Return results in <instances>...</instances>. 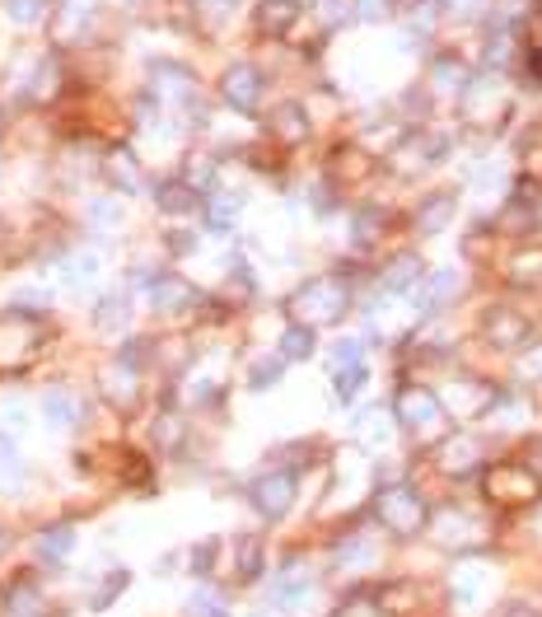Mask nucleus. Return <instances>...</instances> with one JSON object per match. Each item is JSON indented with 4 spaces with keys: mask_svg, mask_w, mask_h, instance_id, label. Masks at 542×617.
I'll list each match as a JSON object with an SVG mask.
<instances>
[{
    "mask_svg": "<svg viewBox=\"0 0 542 617\" xmlns=\"http://www.w3.org/2000/svg\"><path fill=\"white\" fill-rule=\"evenodd\" d=\"M346 305H351V281L346 276H313L295 290L290 313H295V323L319 328V323H337L346 313Z\"/></svg>",
    "mask_w": 542,
    "mask_h": 617,
    "instance_id": "1",
    "label": "nucleus"
},
{
    "mask_svg": "<svg viewBox=\"0 0 542 617\" xmlns=\"http://www.w3.org/2000/svg\"><path fill=\"white\" fill-rule=\"evenodd\" d=\"M374 519L389 528V534L397 538H412V534H422L426 528V501L416 496L412 487H383L379 496H374Z\"/></svg>",
    "mask_w": 542,
    "mask_h": 617,
    "instance_id": "2",
    "label": "nucleus"
},
{
    "mask_svg": "<svg viewBox=\"0 0 542 617\" xmlns=\"http://www.w3.org/2000/svg\"><path fill=\"white\" fill-rule=\"evenodd\" d=\"M150 99L164 113H187V108H197V80H192L187 66L160 61V66H150Z\"/></svg>",
    "mask_w": 542,
    "mask_h": 617,
    "instance_id": "3",
    "label": "nucleus"
},
{
    "mask_svg": "<svg viewBox=\"0 0 542 617\" xmlns=\"http://www.w3.org/2000/svg\"><path fill=\"white\" fill-rule=\"evenodd\" d=\"M393 416H397L407 431L426 435V431H435V426L445 421V402L435 398L430 389H422V384H407V389L397 393V402H393Z\"/></svg>",
    "mask_w": 542,
    "mask_h": 617,
    "instance_id": "4",
    "label": "nucleus"
},
{
    "mask_svg": "<svg viewBox=\"0 0 542 617\" xmlns=\"http://www.w3.org/2000/svg\"><path fill=\"white\" fill-rule=\"evenodd\" d=\"M249 501L262 519H281L286 510L295 505V472L290 468H272L249 487Z\"/></svg>",
    "mask_w": 542,
    "mask_h": 617,
    "instance_id": "5",
    "label": "nucleus"
},
{
    "mask_svg": "<svg viewBox=\"0 0 542 617\" xmlns=\"http://www.w3.org/2000/svg\"><path fill=\"white\" fill-rule=\"evenodd\" d=\"M220 94H224V103H230V108H239V113H257L262 94H267V80H262V70H257V66L239 61V66L224 70Z\"/></svg>",
    "mask_w": 542,
    "mask_h": 617,
    "instance_id": "6",
    "label": "nucleus"
},
{
    "mask_svg": "<svg viewBox=\"0 0 542 617\" xmlns=\"http://www.w3.org/2000/svg\"><path fill=\"white\" fill-rule=\"evenodd\" d=\"M449 590H453V604L477 613V608L486 604V594H492V567H486V561H477V557L459 561V571H453Z\"/></svg>",
    "mask_w": 542,
    "mask_h": 617,
    "instance_id": "7",
    "label": "nucleus"
},
{
    "mask_svg": "<svg viewBox=\"0 0 542 617\" xmlns=\"http://www.w3.org/2000/svg\"><path fill=\"white\" fill-rule=\"evenodd\" d=\"M538 472L533 468H523V464H500V468H492L486 472V491H492L496 501H505V505H515V501H529L533 491H538Z\"/></svg>",
    "mask_w": 542,
    "mask_h": 617,
    "instance_id": "8",
    "label": "nucleus"
},
{
    "mask_svg": "<svg viewBox=\"0 0 542 617\" xmlns=\"http://www.w3.org/2000/svg\"><path fill=\"white\" fill-rule=\"evenodd\" d=\"M150 305L160 313H183L192 305H201V290L192 286V281H183V276H154L150 281Z\"/></svg>",
    "mask_w": 542,
    "mask_h": 617,
    "instance_id": "9",
    "label": "nucleus"
},
{
    "mask_svg": "<svg viewBox=\"0 0 542 617\" xmlns=\"http://www.w3.org/2000/svg\"><path fill=\"white\" fill-rule=\"evenodd\" d=\"M440 155H445V140H440V136L416 132L412 140H402V146H397L393 169H397V173H422V169H430V164H440Z\"/></svg>",
    "mask_w": 542,
    "mask_h": 617,
    "instance_id": "10",
    "label": "nucleus"
},
{
    "mask_svg": "<svg viewBox=\"0 0 542 617\" xmlns=\"http://www.w3.org/2000/svg\"><path fill=\"white\" fill-rule=\"evenodd\" d=\"M459 290H463V272L459 267H440V272L422 276V286H416V305L422 309H445Z\"/></svg>",
    "mask_w": 542,
    "mask_h": 617,
    "instance_id": "11",
    "label": "nucleus"
},
{
    "mask_svg": "<svg viewBox=\"0 0 542 617\" xmlns=\"http://www.w3.org/2000/svg\"><path fill=\"white\" fill-rule=\"evenodd\" d=\"M103 173H108L113 192H127V197L146 192V169H141V160H136L131 150H113L108 160H103Z\"/></svg>",
    "mask_w": 542,
    "mask_h": 617,
    "instance_id": "12",
    "label": "nucleus"
},
{
    "mask_svg": "<svg viewBox=\"0 0 542 617\" xmlns=\"http://www.w3.org/2000/svg\"><path fill=\"white\" fill-rule=\"evenodd\" d=\"M440 468L449 478H463V472H477L482 468V445L472 435H453L440 445Z\"/></svg>",
    "mask_w": 542,
    "mask_h": 617,
    "instance_id": "13",
    "label": "nucleus"
},
{
    "mask_svg": "<svg viewBox=\"0 0 542 617\" xmlns=\"http://www.w3.org/2000/svg\"><path fill=\"white\" fill-rule=\"evenodd\" d=\"M486 342L492 346H523L529 342V319H519L515 309H492L486 313Z\"/></svg>",
    "mask_w": 542,
    "mask_h": 617,
    "instance_id": "14",
    "label": "nucleus"
},
{
    "mask_svg": "<svg viewBox=\"0 0 542 617\" xmlns=\"http://www.w3.org/2000/svg\"><path fill=\"white\" fill-rule=\"evenodd\" d=\"M94 14H99V0H66V5L57 10V38L61 43L84 38L94 24Z\"/></svg>",
    "mask_w": 542,
    "mask_h": 617,
    "instance_id": "15",
    "label": "nucleus"
},
{
    "mask_svg": "<svg viewBox=\"0 0 542 617\" xmlns=\"http://www.w3.org/2000/svg\"><path fill=\"white\" fill-rule=\"evenodd\" d=\"M295 20H300V0H257V33H267V38L290 33Z\"/></svg>",
    "mask_w": 542,
    "mask_h": 617,
    "instance_id": "16",
    "label": "nucleus"
},
{
    "mask_svg": "<svg viewBox=\"0 0 542 617\" xmlns=\"http://www.w3.org/2000/svg\"><path fill=\"white\" fill-rule=\"evenodd\" d=\"M243 210V192H230V187H216L211 197H206V225L216 229V235H230L234 220Z\"/></svg>",
    "mask_w": 542,
    "mask_h": 617,
    "instance_id": "17",
    "label": "nucleus"
},
{
    "mask_svg": "<svg viewBox=\"0 0 542 617\" xmlns=\"http://www.w3.org/2000/svg\"><path fill=\"white\" fill-rule=\"evenodd\" d=\"M356 439L365 449H389L393 445V416L389 408H370L356 416Z\"/></svg>",
    "mask_w": 542,
    "mask_h": 617,
    "instance_id": "18",
    "label": "nucleus"
},
{
    "mask_svg": "<svg viewBox=\"0 0 542 617\" xmlns=\"http://www.w3.org/2000/svg\"><path fill=\"white\" fill-rule=\"evenodd\" d=\"M99 276H103V249H80V253H71V258L61 262V281L71 290H84Z\"/></svg>",
    "mask_w": 542,
    "mask_h": 617,
    "instance_id": "19",
    "label": "nucleus"
},
{
    "mask_svg": "<svg viewBox=\"0 0 542 617\" xmlns=\"http://www.w3.org/2000/svg\"><path fill=\"white\" fill-rule=\"evenodd\" d=\"M422 276H426L422 258H416V253H402V258H393V267L383 272V290H389V295H412L416 286H422Z\"/></svg>",
    "mask_w": 542,
    "mask_h": 617,
    "instance_id": "20",
    "label": "nucleus"
},
{
    "mask_svg": "<svg viewBox=\"0 0 542 617\" xmlns=\"http://www.w3.org/2000/svg\"><path fill=\"white\" fill-rule=\"evenodd\" d=\"M309 590H313V580H309V571L295 561V567H286V575L276 580V590H272V604L276 608H300L304 598H309Z\"/></svg>",
    "mask_w": 542,
    "mask_h": 617,
    "instance_id": "21",
    "label": "nucleus"
},
{
    "mask_svg": "<svg viewBox=\"0 0 542 617\" xmlns=\"http://www.w3.org/2000/svg\"><path fill=\"white\" fill-rule=\"evenodd\" d=\"M154 202H160V210H169V216H187V210L201 206V192L187 179H169V183H160V192H154Z\"/></svg>",
    "mask_w": 542,
    "mask_h": 617,
    "instance_id": "22",
    "label": "nucleus"
},
{
    "mask_svg": "<svg viewBox=\"0 0 542 617\" xmlns=\"http://www.w3.org/2000/svg\"><path fill=\"white\" fill-rule=\"evenodd\" d=\"M453 210H459V202H453L449 192H435V197H426V206L416 210V229H422V235H440V229H449Z\"/></svg>",
    "mask_w": 542,
    "mask_h": 617,
    "instance_id": "23",
    "label": "nucleus"
},
{
    "mask_svg": "<svg viewBox=\"0 0 542 617\" xmlns=\"http://www.w3.org/2000/svg\"><path fill=\"white\" fill-rule=\"evenodd\" d=\"M43 416H47V426H57V431L76 426V421H80V402H76V393L47 389V393H43Z\"/></svg>",
    "mask_w": 542,
    "mask_h": 617,
    "instance_id": "24",
    "label": "nucleus"
},
{
    "mask_svg": "<svg viewBox=\"0 0 542 617\" xmlns=\"http://www.w3.org/2000/svg\"><path fill=\"white\" fill-rule=\"evenodd\" d=\"M71 552H76V528L71 524H57V528H47V534H38V557L51 561V567H61Z\"/></svg>",
    "mask_w": 542,
    "mask_h": 617,
    "instance_id": "25",
    "label": "nucleus"
},
{
    "mask_svg": "<svg viewBox=\"0 0 542 617\" xmlns=\"http://www.w3.org/2000/svg\"><path fill=\"white\" fill-rule=\"evenodd\" d=\"M449 402H453V408H459L463 416H477V412H486V408H492V402H496V393L492 389H486V384H453V389H449Z\"/></svg>",
    "mask_w": 542,
    "mask_h": 617,
    "instance_id": "26",
    "label": "nucleus"
},
{
    "mask_svg": "<svg viewBox=\"0 0 542 617\" xmlns=\"http://www.w3.org/2000/svg\"><path fill=\"white\" fill-rule=\"evenodd\" d=\"M365 384H370V369H365V361L332 369V389H337V402H356L365 393Z\"/></svg>",
    "mask_w": 542,
    "mask_h": 617,
    "instance_id": "27",
    "label": "nucleus"
},
{
    "mask_svg": "<svg viewBox=\"0 0 542 617\" xmlns=\"http://www.w3.org/2000/svg\"><path fill=\"white\" fill-rule=\"evenodd\" d=\"M374 561H379V548L370 538H346L337 548V567H346V571H370Z\"/></svg>",
    "mask_w": 542,
    "mask_h": 617,
    "instance_id": "28",
    "label": "nucleus"
},
{
    "mask_svg": "<svg viewBox=\"0 0 542 617\" xmlns=\"http://www.w3.org/2000/svg\"><path fill=\"white\" fill-rule=\"evenodd\" d=\"M127 323H131V305L122 295H113V299H99V309H94V328L99 332H127Z\"/></svg>",
    "mask_w": 542,
    "mask_h": 617,
    "instance_id": "29",
    "label": "nucleus"
},
{
    "mask_svg": "<svg viewBox=\"0 0 542 617\" xmlns=\"http://www.w3.org/2000/svg\"><path fill=\"white\" fill-rule=\"evenodd\" d=\"M313 342H319V338H313L309 323H290L281 332V346H276V351H281V361H309L313 356Z\"/></svg>",
    "mask_w": 542,
    "mask_h": 617,
    "instance_id": "30",
    "label": "nucleus"
},
{
    "mask_svg": "<svg viewBox=\"0 0 542 617\" xmlns=\"http://www.w3.org/2000/svg\"><path fill=\"white\" fill-rule=\"evenodd\" d=\"M20 487H24V458L10 435H0V491H20Z\"/></svg>",
    "mask_w": 542,
    "mask_h": 617,
    "instance_id": "31",
    "label": "nucleus"
},
{
    "mask_svg": "<svg viewBox=\"0 0 542 617\" xmlns=\"http://www.w3.org/2000/svg\"><path fill=\"white\" fill-rule=\"evenodd\" d=\"M272 132L281 136V140H304L309 136V117H304V108L300 103H286V108H276V117H272Z\"/></svg>",
    "mask_w": 542,
    "mask_h": 617,
    "instance_id": "32",
    "label": "nucleus"
},
{
    "mask_svg": "<svg viewBox=\"0 0 542 617\" xmlns=\"http://www.w3.org/2000/svg\"><path fill=\"white\" fill-rule=\"evenodd\" d=\"M379 229H383V210H374V206L356 210V220H351V249H374Z\"/></svg>",
    "mask_w": 542,
    "mask_h": 617,
    "instance_id": "33",
    "label": "nucleus"
},
{
    "mask_svg": "<svg viewBox=\"0 0 542 617\" xmlns=\"http://www.w3.org/2000/svg\"><path fill=\"white\" fill-rule=\"evenodd\" d=\"M435 524H440V528H435V534H440V542H468V538H477V519L459 515V510H449V515H440Z\"/></svg>",
    "mask_w": 542,
    "mask_h": 617,
    "instance_id": "34",
    "label": "nucleus"
},
{
    "mask_svg": "<svg viewBox=\"0 0 542 617\" xmlns=\"http://www.w3.org/2000/svg\"><path fill=\"white\" fill-rule=\"evenodd\" d=\"M5 608H10V617H43V594L33 585H14Z\"/></svg>",
    "mask_w": 542,
    "mask_h": 617,
    "instance_id": "35",
    "label": "nucleus"
},
{
    "mask_svg": "<svg viewBox=\"0 0 542 617\" xmlns=\"http://www.w3.org/2000/svg\"><path fill=\"white\" fill-rule=\"evenodd\" d=\"M313 14H319L323 28H337L346 20H356V0H313Z\"/></svg>",
    "mask_w": 542,
    "mask_h": 617,
    "instance_id": "36",
    "label": "nucleus"
},
{
    "mask_svg": "<svg viewBox=\"0 0 542 617\" xmlns=\"http://www.w3.org/2000/svg\"><path fill=\"white\" fill-rule=\"evenodd\" d=\"M239 580H257L262 575V538H239Z\"/></svg>",
    "mask_w": 542,
    "mask_h": 617,
    "instance_id": "37",
    "label": "nucleus"
},
{
    "mask_svg": "<svg viewBox=\"0 0 542 617\" xmlns=\"http://www.w3.org/2000/svg\"><path fill=\"white\" fill-rule=\"evenodd\" d=\"M281 375H286V361H281V351H276V356H262V361L249 369V384H253V389H272V384L281 379Z\"/></svg>",
    "mask_w": 542,
    "mask_h": 617,
    "instance_id": "38",
    "label": "nucleus"
},
{
    "mask_svg": "<svg viewBox=\"0 0 542 617\" xmlns=\"http://www.w3.org/2000/svg\"><path fill=\"white\" fill-rule=\"evenodd\" d=\"M84 216H90V225H94V229H117V225H122V206H117L113 197H94Z\"/></svg>",
    "mask_w": 542,
    "mask_h": 617,
    "instance_id": "39",
    "label": "nucleus"
},
{
    "mask_svg": "<svg viewBox=\"0 0 542 617\" xmlns=\"http://www.w3.org/2000/svg\"><path fill=\"white\" fill-rule=\"evenodd\" d=\"M187 617H230V613H224L216 590H197V594L187 598Z\"/></svg>",
    "mask_w": 542,
    "mask_h": 617,
    "instance_id": "40",
    "label": "nucleus"
},
{
    "mask_svg": "<svg viewBox=\"0 0 542 617\" xmlns=\"http://www.w3.org/2000/svg\"><path fill=\"white\" fill-rule=\"evenodd\" d=\"M5 14H10V20L14 24H38L43 20V14H47V0H5Z\"/></svg>",
    "mask_w": 542,
    "mask_h": 617,
    "instance_id": "41",
    "label": "nucleus"
},
{
    "mask_svg": "<svg viewBox=\"0 0 542 617\" xmlns=\"http://www.w3.org/2000/svg\"><path fill=\"white\" fill-rule=\"evenodd\" d=\"M365 361V342L360 338H346L332 346V369H342V365H360Z\"/></svg>",
    "mask_w": 542,
    "mask_h": 617,
    "instance_id": "42",
    "label": "nucleus"
},
{
    "mask_svg": "<svg viewBox=\"0 0 542 617\" xmlns=\"http://www.w3.org/2000/svg\"><path fill=\"white\" fill-rule=\"evenodd\" d=\"M389 14H393V0H356V20H365V24H379Z\"/></svg>",
    "mask_w": 542,
    "mask_h": 617,
    "instance_id": "43",
    "label": "nucleus"
},
{
    "mask_svg": "<svg viewBox=\"0 0 542 617\" xmlns=\"http://www.w3.org/2000/svg\"><path fill=\"white\" fill-rule=\"evenodd\" d=\"M435 76H440V90H453V94H463V84H468V70H463V66H453V61H440V66H435Z\"/></svg>",
    "mask_w": 542,
    "mask_h": 617,
    "instance_id": "44",
    "label": "nucleus"
},
{
    "mask_svg": "<svg viewBox=\"0 0 542 617\" xmlns=\"http://www.w3.org/2000/svg\"><path fill=\"white\" fill-rule=\"evenodd\" d=\"M234 5H239V0H197V10H201V14H206V20H211V24L230 20V14H234Z\"/></svg>",
    "mask_w": 542,
    "mask_h": 617,
    "instance_id": "45",
    "label": "nucleus"
},
{
    "mask_svg": "<svg viewBox=\"0 0 542 617\" xmlns=\"http://www.w3.org/2000/svg\"><path fill=\"white\" fill-rule=\"evenodd\" d=\"M122 585H127V571H117V575H108V580H103V590L94 594V608H108L113 598H117V590H122Z\"/></svg>",
    "mask_w": 542,
    "mask_h": 617,
    "instance_id": "46",
    "label": "nucleus"
},
{
    "mask_svg": "<svg viewBox=\"0 0 542 617\" xmlns=\"http://www.w3.org/2000/svg\"><path fill=\"white\" fill-rule=\"evenodd\" d=\"M211 557H216V542H201V548L192 552V571L206 575V571H211Z\"/></svg>",
    "mask_w": 542,
    "mask_h": 617,
    "instance_id": "47",
    "label": "nucleus"
},
{
    "mask_svg": "<svg viewBox=\"0 0 542 617\" xmlns=\"http://www.w3.org/2000/svg\"><path fill=\"white\" fill-rule=\"evenodd\" d=\"M519 375L523 379H542V346H538V356H523L519 361Z\"/></svg>",
    "mask_w": 542,
    "mask_h": 617,
    "instance_id": "48",
    "label": "nucleus"
},
{
    "mask_svg": "<svg viewBox=\"0 0 542 617\" xmlns=\"http://www.w3.org/2000/svg\"><path fill=\"white\" fill-rule=\"evenodd\" d=\"M14 305H20V309H43L47 295L43 290H20V295H14Z\"/></svg>",
    "mask_w": 542,
    "mask_h": 617,
    "instance_id": "49",
    "label": "nucleus"
},
{
    "mask_svg": "<svg viewBox=\"0 0 542 617\" xmlns=\"http://www.w3.org/2000/svg\"><path fill=\"white\" fill-rule=\"evenodd\" d=\"M337 617H379V608H374V604H365V598H356V604H346Z\"/></svg>",
    "mask_w": 542,
    "mask_h": 617,
    "instance_id": "50",
    "label": "nucleus"
},
{
    "mask_svg": "<svg viewBox=\"0 0 542 617\" xmlns=\"http://www.w3.org/2000/svg\"><path fill=\"white\" fill-rule=\"evenodd\" d=\"M0 421H5L10 431H20V426H24V408H20V402H10V408L0 412Z\"/></svg>",
    "mask_w": 542,
    "mask_h": 617,
    "instance_id": "51",
    "label": "nucleus"
},
{
    "mask_svg": "<svg viewBox=\"0 0 542 617\" xmlns=\"http://www.w3.org/2000/svg\"><path fill=\"white\" fill-rule=\"evenodd\" d=\"M505 617H538V608H529V604H510V608H505Z\"/></svg>",
    "mask_w": 542,
    "mask_h": 617,
    "instance_id": "52",
    "label": "nucleus"
},
{
    "mask_svg": "<svg viewBox=\"0 0 542 617\" xmlns=\"http://www.w3.org/2000/svg\"><path fill=\"white\" fill-rule=\"evenodd\" d=\"M533 472H538V478H542V439H538V445H533Z\"/></svg>",
    "mask_w": 542,
    "mask_h": 617,
    "instance_id": "53",
    "label": "nucleus"
},
{
    "mask_svg": "<svg viewBox=\"0 0 542 617\" xmlns=\"http://www.w3.org/2000/svg\"><path fill=\"white\" fill-rule=\"evenodd\" d=\"M449 5H472V0H449Z\"/></svg>",
    "mask_w": 542,
    "mask_h": 617,
    "instance_id": "54",
    "label": "nucleus"
},
{
    "mask_svg": "<svg viewBox=\"0 0 542 617\" xmlns=\"http://www.w3.org/2000/svg\"><path fill=\"white\" fill-rule=\"evenodd\" d=\"M5 542H10V538H5V534H0V552H5Z\"/></svg>",
    "mask_w": 542,
    "mask_h": 617,
    "instance_id": "55",
    "label": "nucleus"
},
{
    "mask_svg": "<svg viewBox=\"0 0 542 617\" xmlns=\"http://www.w3.org/2000/svg\"><path fill=\"white\" fill-rule=\"evenodd\" d=\"M393 5H412V0H393Z\"/></svg>",
    "mask_w": 542,
    "mask_h": 617,
    "instance_id": "56",
    "label": "nucleus"
}]
</instances>
